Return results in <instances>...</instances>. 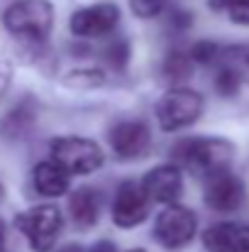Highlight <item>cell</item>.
I'll return each mask as SVG.
<instances>
[{"mask_svg": "<svg viewBox=\"0 0 249 252\" xmlns=\"http://www.w3.org/2000/svg\"><path fill=\"white\" fill-rule=\"evenodd\" d=\"M173 167L210 179L220 171H230V162L235 157V147L220 137H186L178 140L168 152Z\"/></svg>", "mask_w": 249, "mask_h": 252, "instance_id": "obj_1", "label": "cell"}, {"mask_svg": "<svg viewBox=\"0 0 249 252\" xmlns=\"http://www.w3.org/2000/svg\"><path fill=\"white\" fill-rule=\"evenodd\" d=\"M2 22L12 37L29 44H42L52 32L54 7L49 0H17L5 10Z\"/></svg>", "mask_w": 249, "mask_h": 252, "instance_id": "obj_2", "label": "cell"}, {"mask_svg": "<svg viewBox=\"0 0 249 252\" xmlns=\"http://www.w3.org/2000/svg\"><path fill=\"white\" fill-rule=\"evenodd\" d=\"M17 230L29 240L32 250L37 252H49L54 248L59 233H61V213L56 206L52 203H42V206H32L27 211H22L15 218Z\"/></svg>", "mask_w": 249, "mask_h": 252, "instance_id": "obj_3", "label": "cell"}, {"mask_svg": "<svg viewBox=\"0 0 249 252\" xmlns=\"http://www.w3.org/2000/svg\"><path fill=\"white\" fill-rule=\"evenodd\" d=\"M203 113V95L191 88H171L157 103V120L164 132L193 125Z\"/></svg>", "mask_w": 249, "mask_h": 252, "instance_id": "obj_4", "label": "cell"}, {"mask_svg": "<svg viewBox=\"0 0 249 252\" xmlns=\"http://www.w3.org/2000/svg\"><path fill=\"white\" fill-rule=\"evenodd\" d=\"M52 162L66 174H90L103 164V150L85 137H56L52 142Z\"/></svg>", "mask_w": 249, "mask_h": 252, "instance_id": "obj_5", "label": "cell"}, {"mask_svg": "<svg viewBox=\"0 0 249 252\" xmlns=\"http://www.w3.org/2000/svg\"><path fill=\"white\" fill-rule=\"evenodd\" d=\"M195 228H198L195 213L186 206L173 203L159 213V218L154 223V238L166 250H178V248H186L193 240Z\"/></svg>", "mask_w": 249, "mask_h": 252, "instance_id": "obj_6", "label": "cell"}, {"mask_svg": "<svg viewBox=\"0 0 249 252\" xmlns=\"http://www.w3.org/2000/svg\"><path fill=\"white\" fill-rule=\"evenodd\" d=\"M247 198L245 181L235 176L232 171H220L210 179H205V203L213 211L220 213H232L237 211Z\"/></svg>", "mask_w": 249, "mask_h": 252, "instance_id": "obj_7", "label": "cell"}, {"mask_svg": "<svg viewBox=\"0 0 249 252\" xmlns=\"http://www.w3.org/2000/svg\"><path fill=\"white\" fill-rule=\"evenodd\" d=\"M149 216V201L135 181H122L112 201V220L120 228H135Z\"/></svg>", "mask_w": 249, "mask_h": 252, "instance_id": "obj_8", "label": "cell"}, {"mask_svg": "<svg viewBox=\"0 0 249 252\" xmlns=\"http://www.w3.org/2000/svg\"><path fill=\"white\" fill-rule=\"evenodd\" d=\"M110 147L120 159L142 157L149 150V127L142 120H122L110 127Z\"/></svg>", "mask_w": 249, "mask_h": 252, "instance_id": "obj_9", "label": "cell"}, {"mask_svg": "<svg viewBox=\"0 0 249 252\" xmlns=\"http://www.w3.org/2000/svg\"><path fill=\"white\" fill-rule=\"evenodd\" d=\"M120 20V10L117 5L110 2H100L93 7H85L71 15V32L79 37H100L108 34L110 30H115Z\"/></svg>", "mask_w": 249, "mask_h": 252, "instance_id": "obj_10", "label": "cell"}, {"mask_svg": "<svg viewBox=\"0 0 249 252\" xmlns=\"http://www.w3.org/2000/svg\"><path fill=\"white\" fill-rule=\"evenodd\" d=\"M142 191L147 196V201L154 203H171L178 201L181 191H183V181H181V169L173 164H164V167L152 169L144 181H142Z\"/></svg>", "mask_w": 249, "mask_h": 252, "instance_id": "obj_11", "label": "cell"}, {"mask_svg": "<svg viewBox=\"0 0 249 252\" xmlns=\"http://www.w3.org/2000/svg\"><path fill=\"white\" fill-rule=\"evenodd\" d=\"M208 252H249V225L245 223H215L203 233Z\"/></svg>", "mask_w": 249, "mask_h": 252, "instance_id": "obj_12", "label": "cell"}, {"mask_svg": "<svg viewBox=\"0 0 249 252\" xmlns=\"http://www.w3.org/2000/svg\"><path fill=\"white\" fill-rule=\"evenodd\" d=\"M34 118H37V100L29 98V95H25V98H22L15 108H10L7 115L0 120V135H2L5 140H10V142L22 140V137L29 132V127L34 125Z\"/></svg>", "mask_w": 249, "mask_h": 252, "instance_id": "obj_13", "label": "cell"}, {"mask_svg": "<svg viewBox=\"0 0 249 252\" xmlns=\"http://www.w3.org/2000/svg\"><path fill=\"white\" fill-rule=\"evenodd\" d=\"M32 181H34V189H37L42 196H49V198L61 196V193H66V189H69V174L59 167V164H54L52 159H47V162H42V164L34 167Z\"/></svg>", "mask_w": 249, "mask_h": 252, "instance_id": "obj_14", "label": "cell"}, {"mask_svg": "<svg viewBox=\"0 0 249 252\" xmlns=\"http://www.w3.org/2000/svg\"><path fill=\"white\" fill-rule=\"evenodd\" d=\"M69 213L79 228H90L100 216V193L93 189H79L69 201Z\"/></svg>", "mask_w": 249, "mask_h": 252, "instance_id": "obj_15", "label": "cell"}, {"mask_svg": "<svg viewBox=\"0 0 249 252\" xmlns=\"http://www.w3.org/2000/svg\"><path fill=\"white\" fill-rule=\"evenodd\" d=\"M193 74V62L186 52H171L164 59V79L168 84H183Z\"/></svg>", "mask_w": 249, "mask_h": 252, "instance_id": "obj_16", "label": "cell"}, {"mask_svg": "<svg viewBox=\"0 0 249 252\" xmlns=\"http://www.w3.org/2000/svg\"><path fill=\"white\" fill-rule=\"evenodd\" d=\"M220 59H222V66L232 69L240 76V81L249 84V44H235V47L222 49Z\"/></svg>", "mask_w": 249, "mask_h": 252, "instance_id": "obj_17", "label": "cell"}, {"mask_svg": "<svg viewBox=\"0 0 249 252\" xmlns=\"http://www.w3.org/2000/svg\"><path fill=\"white\" fill-rule=\"evenodd\" d=\"M208 5L215 12H227L237 25H249V0H208Z\"/></svg>", "mask_w": 249, "mask_h": 252, "instance_id": "obj_18", "label": "cell"}, {"mask_svg": "<svg viewBox=\"0 0 249 252\" xmlns=\"http://www.w3.org/2000/svg\"><path fill=\"white\" fill-rule=\"evenodd\" d=\"M103 59H105V64L112 66V69H125V64H127V59H130V44H127L125 39L110 42V44L105 47V52H103Z\"/></svg>", "mask_w": 249, "mask_h": 252, "instance_id": "obj_19", "label": "cell"}, {"mask_svg": "<svg viewBox=\"0 0 249 252\" xmlns=\"http://www.w3.org/2000/svg\"><path fill=\"white\" fill-rule=\"evenodd\" d=\"M240 86H242L240 76H237L232 69H227V66L220 64V69H218V74H215V91H218L220 95L230 98V95H237Z\"/></svg>", "mask_w": 249, "mask_h": 252, "instance_id": "obj_20", "label": "cell"}, {"mask_svg": "<svg viewBox=\"0 0 249 252\" xmlns=\"http://www.w3.org/2000/svg\"><path fill=\"white\" fill-rule=\"evenodd\" d=\"M188 57H191L193 64H213L220 57V47L215 42H208V39L205 42H195L193 49L188 52Z\"/></svg>", "mask_w": 249, "mask_h": 252, "instance_id": "obj_21", "label": "cell"}, {"mask_svg": "<svg viewBox=\"0 0 249 252\" xmlns=\"http://www.w3.org/2000/svg\"><path fill=\"white\" fill-rule=\"evenodd\" d=\"M130 7L139 17H157L166 7V0H130Z\"/></svg>", "mask_w": 249, "mask_h": 252, "instance_id": "obj_22", "label": "cell"}, {"mask_svg": "<svg viewBox=\"0 0 249 252\" xmlns=\"http://www.w3.org/2000/svg\"><path fill=\"white\" fill-rule=\"evenodd\" d=\"M171 22H173V27H178V30H186V27L193 22V17H191V12H186V10H173V15H171Z\"/></svg>", "mask_w": 249, "mask_h": 252, "instance_id": "obj_23", "label": "cell"}, {"mask_svg": "<svg viewBox=\"0 0 249 252\" xmlns=\"http://www.w3.org/2000/svg\"><path fill=\"white\" fill-rule=\"evenodd\" d=\"M10 79H12V69L7 62H0V98L5 95L7 86H10Z\"/></svg>", "mask_w": 249, "mask_h": 252, "instance_id": "obj_24", "label": "cell"}, {"mask_svg": "<svg viewBox=\"0 0 249 252\" xmlns=\"http://www.w3.org/2000/svg\"><path fill=\"white\" fill-rule=\"evenodd\" d=\"M90 252H117V248H115L110 240H100V243H95V245L90 248Z\"/></svg>", "mask_w": 249, "mask_h": 252, "instance_id": "obj_25", "label": "cell"}, {"mask_svg": "<svg viewBox=\"0 0 249 252\" xmlns=\"http://www.w3.org/2000/svg\"><path fill=\"white\" fill-rule=\"evenodd\" d=\"M59 252H83L81 245H66V248H61Z\"/></svg>", "mask_w": 249, "mask_h": 252, "instance_id": "obj_26", "label": "cell"}, {"mask_svg": "<svg viewBox=\"0 0 249 252\" xmlns=\"http://www.w3.org/2000/svg\"><path fill=\"white\" fill-rule=\"evenodd\" d=\"M2 245H5V225L0 220V250H2Z\"/></svg>", "mask_w": 249, "mask_h": 252, "instance_id": "obj_27", "label": "cell"}, {"mask_svg": "<svg viewBox=\"0 0 249 252\" xmlns=\"http://www.w3.org/2000/svg\"><path fill=\"white\" fill-rule=\"evenodd\" d=\"M2 196H5V189H2V184H0V201H2Z\"/></svg>", "mask_w": 249, "mask_h": 252, "instance_id": "obj_28", "label": "cell"}, {"mask_svg": "<svg viewBox=\"0 0 249 252\" xmlns=\"http://www.w3.org/2000/svg\"><path fill=\"white\" fill-rule=\"evenodd\" d=\"M130 252H144V250H130Z\"/></svg>", "mask_w": 249, "mask_h": 252, "instance_id": "obj_29", "label": "cell"}]
</instances>
